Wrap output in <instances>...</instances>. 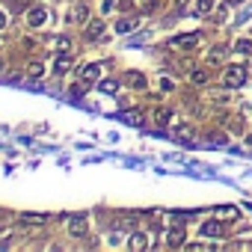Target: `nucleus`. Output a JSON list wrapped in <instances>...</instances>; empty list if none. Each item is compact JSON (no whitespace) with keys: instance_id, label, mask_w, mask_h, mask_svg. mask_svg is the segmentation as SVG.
I'll use <instances>...</instances> for the list:
<instances>
[{"instance_id":"2eb2a0df","label":"nucleus","mask_w":252,"mask_h":252,"mask_svg":"<svg viewBox=\"0 0 252 252\" xmlns=\"http://www.w3.org/2000/svg\"><path fill=\"white\" fill-rule=\"evenodd\" d=\"M175 137H178V140H193V137H196V128H193L190 122H181L178 128H175Z\"/></svg>"},{"instance_id":"f257e3e1","label":"nucleus","mask_w":252,"mask_h":252,"mask_svg":"<svg viewBox=\"0 0 252 252\" xmlns=\"http://www.w3.org/2000/svg\"><path fill=\"white\" fill-rule=\"evenodd\" d=\"M246 80H249V74H246L243 65H228V68L222 71V77H220V83H222L225 89H240Z\"/></svg>"},{"instance_id":"a878e982","label":"nucleus","mask_w":252,"mask_h":252,"mask_svg":"<svg viewBox=\"0 0 252 252\" xmlns=\"http://www.w3.org/2000/svg\"><path fill=\"white\" fill-rule=\"evenodd\" d=\"M125 122H131V125H140V122H143V116H140L137 110H131V113H125Z\"/></svg>"},{"instance_id":"5701e85b","label":"nucleus","mask_w":252,"mask_h":252,"mask_svg":"<svg viewBox=\"0 0 252 252\" xmlns=\"http://www.w3.org/2000/svg\"><path fill=\"white\" fill-rule=\"evenodd\" d=\"M9 3V9H15V12H27L30 9V0H6Z\"/></svg>"},{"instance_id":"f3484780","label":"nucleus","mask_w":252,"mask_h":252,"mask_svg":"<svg viewBox=\"0 0 252 252\" xmlns=\"http://www.w3.org/2000/svg\"><path fill=\"white\" fill-rule=\"evenodd\" d=\"M214 6H217V0H196V15H211L214 12Z\"/></svg>"},{"instance_id":"0eeeda50","label":"nucleus","mask_w":252,"mask_h":252,"mask_svg":"<svg viewBox=\"0 0 252 252\" xmlns=\"http://www.w3.org/2000/svg\"><path fill=\"white\" fill-rule=\"evenodd\" d=\"M77 77L83 80V83H98V77H101V65L98 63H89V65H80V71H77Z\"/></svg>"},{"instance_id":"bb28decb","label":"nucleus","mask_w":252,"mask_h":252,"mask_svg":"<svg viewBox=\"0 0 252 252\" xmlns=\"http://www.w3.org/2000/svg\"><path fill=\"white\" fill-rule=\"evenodd\" d=\"M68 48H71L68 39H54V51H68Z\"/></svg>"},{"instance_id":"473e14b6","label":"nucleus","mask_w":252,"mask_h":252,"mask_svg":"<svg viewBox=\"0 0 252 252\" xmlns=\"http://www.w3.org/2000/svg\"><path fill=\"white\" fill-rule=\"evenodd\" d=\"M0 71H3V60H0Z\"/></svg>"},{"instance_id":"393cba45","label":"nucleus","mask_w":252,"mask_h":252,"mask_svg":"<svg viewBox=\"0 0 252 252\" xmlns=\"http://www.w3.org/2000/svg\"><path fill=\"white\" fill-rule=\"evenodd\" d=\"M234 51H240V54H252V42H246V39H237Z\"/></svg>"},{"instance_id":"6ab92c4d","label":"nucleus","mask_w":252,"mask_h":252,"mask_svg":"<svg viewBox=\"0 0 252 252\" xmlns=\"http://www.w3.org/2000/svg\"><path fill=\"white\" fill-rule=\"evenodd\" d=\"M131 30H137V18H122L116 24V33H131Z\"/></svg>"},{"instance_id":"f8f14e48","label":"nucleus","mask_w":252,"mask_h":252,"mask_svg":"<svg viewBox=\"0 0 252 252\" xmlns=\"http://www.w3.org/2000/svg\"><path fill=\"white\" fill-rule=\"evenodd\" d=\"M104 33V21L101 18H89L86 21V39H98Z\"/></svg>"},{"instance_id":"9b49d317","label":"nucleus","mask_w":252,"mask_h":252,"mask_svg":"<svg viewBox=\"0 0 252 252\" xmlns=\"http://www.w3.org/2000/svg\"><path fill=\"white\" fill-rule=\"evenodd\" d=\"M152 119H155V125H158V128H166V125H169V119H172V110H169V107H158V110L152 113Z\"/></svg>"},{"instance_id":"423d86ee","label":"nucleus","mask_w":252,"mask_h":252,"mask_svg":"<svg viewBox=\"0 0 252 252\" xmlns=\"http://www.w3.org/2000/svg\"><path fill=\"white\" fill-rule=\"evenodd\" d=\"M169 45H172V48H178V51H193V48L199 45V33H184V36H175Z\"/></svg>"},{"instance_id":"2f4dec72","label":"nucleus","mask_w":252,"mask_h":252,"mask_svg":"<svg viewBox=\"0 0 252 252\" xmlns=\"http://www.w3.org/2000/svg\"><path fill=\"white\" fill-rule=\"evenodd\" d=\"M225 3H231V6H237V3H243V0H225Z\"/></svg>"},{"instance_id":"1a4fd4ad","label":"nucleus","mask_w":252,"mask_h":252,"mask_svg":"<svg viewBox=\"0 0 252 252\" xmlns=\"http://www.w3.org/2000/svg\"><path fill=\"white\" fill-rule=\"evenodd\" d=\"M128 246H131L134 252H143V249H149V246H152V240H149V234H146V231H134V234L128 237Z\"/></svg>"},{"instance_id":"4be33fe9","label":"nucleus","mask_w":252,"mask_h":252,"mask_svg":"<svg viewBox=\"0 0 252 252\" xmlns=\"http://www.w3.org/2000/svg\"><path fill=\"white\" fill-rule=\"evenodd\" d=\"M42 74H45V65H42V63H30V65H27V77L36 80V77H42Z\"/></svg>"},{"instance_id":"aec40b11","label":"nucleus","mask_w":252,"mask_h":252,"mask_svg":"<svg viewBox=\"0 0 252 252\" xmlns=\"http://www.w3.org/2000/svg\"><path fill=\"white\" fill-rule=\"evenodd\" d=\"M98 89L104 95H113V92H119V80H98Z\"/></svg>"},{"instance_id":"f03ea898","label":"nucleus","mask_w":252,"mask_h":252,"mask_svg":"<svg viewBox=\"0 0 252 252\" xmlns=\"http://www.w3.org/2000/svg\"><path fill=\"white\" fill-rule=\"evenodd\" d=\"M24 18H27V27H30V30H39V27H45V21H48V9H45V6H30V9L24 12Z\"/></svg>"},{"instance_id":"4468645a","label":"nucleus","mask_w":252,"mask_h":252,"mask_svg":"<svg viewBox=\"0 0 252 252\" xmlns=\"http://www.w3.org/2000/svg\"><path fill=\"white\" fill-rule=\"evenodd\" d=\"M68 68H71V57H68V54L63 51V54H60V57L54 60V71H57V74H65Z\"/></svg>"},{"instance_id":"7ed1b4c3","label":"nucleus","mask_w":252,"mask_h":252,"mask_svg":"<svg viewBox=\"0 0 252 252\" xmlns=\"http://www.w3.org/2000/svg\"><path fill=\"white\" fill-rule=\"evenodd\" d=\"M68 234L71 237H83L86 231H89V220H86V214H74V217H68Z\"/></svg>"},{"instance_id":"9d476101","label":"nucleus","mask_w":252,"mask_h":252,"mask_svg":"<svg viewBox=\"0 0 252 252\" xmlns=\"http://www.w3.org/2000/svg\"><path fill=\"white\" fill-rule=\"evenodd\" d=\"M190 83L193 86H208L211 83V71L208 68H193L190 71Z\"/></svg>"},{"instance_id":"20e7f679","label":"nucleus","mask_w":252,"mask_h":252,"mask_svg":"<svg viewBox=\"0 0 252 252\" xmlns=\"http://www.w3.org/2000/svg\"><path fill=\"white\" fill-rule=\"evenodd\" d=\"M199 234H202V237H211V240H217V237H222V234H225V225L220 222V217H214V220H208V222H202V228H199Z\"/></svg>"},{"instance_id":"7c9ffc66","label":"nucleus","mask_w":252,"mask_h":252,"mask_svg":"<svg viewBox=\"0 0 252 252\" xmlns=\"http://www.w3.org/2000/svg\"><path fill=\"white\" fill-rule=\"evenodd\" d=\"M3 27H6V12L0 9V30H3Z\"/></svg>"},{"instance_id":"b1692460","label":"nucleus","mask_w":252,"mask_h":252,"mask_svg":"<svg viewBox=\"0 0 252 252\" xmlns=\"http://www.w3.org/2000/svg\"><path fill=\"white\" fill-rule=\"evenodd\" d=\"M160 6V0H140V12H155Z\"/></svg>"},{"instance_id":"dca6fc26","label":"nucleus","mask_w":252,"mask_h":252,"mask_svg":"<svg viewBox=\"0 0 252 252\" xmlns=\"http://www.w3.org/2000/svg\"><path fill=\"white\" fill-rule=\"evenodd\" d=\"M222 60H225V48L222 45H217V48L208 51V65H220Z\"/></svg>"},{"instance_id":"a211bd4d","label":"nucleus","mask_w":252,"mask_h":252,"mask_svg":"<svg viewBox=\"0 0 252 252\" xmlns=\"http://www.w3.org/2000/svg\"><path fill=\"white\" fill-rule=\"evenodd\" d=\"M21 222L24 225H42V222H48V214H21Z\"/></svg>"},{"instance_id":"c85d7f7f","label":"nucleus","mask_w":252,"mask_h":252,"mask_svg":"<svg viewBox=\"0 0 252 252\" xmlns=\"http://www.w3.org/2000/svg\"><path fill=\"white\" fill-rule=\"evenodd\" d=\"M160 89H163V92H172V80L163 77V80H160Z\"/></svg>"},{"instance_id":"cd10ccee","label":"nucleus","mask_w":252,"mask_h":252,"mask_svg":"<svg viewBox=\"0 0 252 252\" xmlns=\"http://www.w3.org/2000/svg\"><path fill=\"white\" fill-rule=\"evenodd\" d=\"M187 6H190V0H175V9H178V12H184Z\"/></svg>"},{"instance_id":"ddd939ff","label":"nucleus","mask_w":252,"mask_h":252,"mask_svg":"<svg viewBox=\"0 0 252 252\" xmlns=\"http://www.w3.org/2000/svg\"><path fill=\"white\" fill-rule=\"evenodd\" d=\"M125 83H128L131 89H146V74H140V71H128V74H125Z\"/></svg>"},{"instance_id":"c756f323","label":"nucleus","mask_w":252,"mask_h":252,"mask_svg":"<svg viewBox=\"0 0 252 252\" xmlns=\"http://www.w3.org/2000/svg\"><path fill=\"white\" fill-rule=\"evenodd\" d=\"M211 140H214L217 146H222V143H225V137H222V134H211Z\"/></svg>"},{"instance_id":"39448f33","label":"nucleus","mask_w":252,"mask_h":252,"mask_svg":"<svg viewBox=\"0 0 252 252\" xmlns=\"http://www.w3.org/2000/svg\"><path fill=\"white\" fill-rule=\"evenodd\" d=\"M68 21H71L74 27H86V21H89V6H86V3H74L71 12H68Z\"/></svg>"},{"instance_id":"6e6552de","label":"nucleus","mask_w":252,"mask_h":252,"mask_svg":"<svg viewBox=\"0 0 252 252\" xmlns=\"http://www.w3.org/2000/svg\"><path fill=\"white\" fill-rule=\"evenodd\" d=\"M166 246L169 249L184 246V228H181V222H172V228H166Z\"/></svg>"},{"instance_id":"412c9836","label":"nucleus","mask_w":252,"mask_h":252,"mask_svg":"<svg viewBox=\"0 0 252 252\" xmlns=\"http://www.w3.org/2000/svg\"><path fill=\"white\" fill-rule=\"evenodd\" d=\"M217 217H220V220H237V208L222 205V208H217Z\"/></svg>"}]
</instances>
